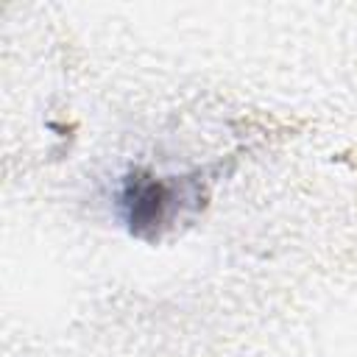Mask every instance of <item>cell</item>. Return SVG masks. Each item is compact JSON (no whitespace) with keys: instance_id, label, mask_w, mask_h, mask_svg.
Wrapping results in <instances>:
<instances>
[{"instance_id":"cell-1","label":"cell","mask_w":357,"mask_h":357,"mask_svg":"<svg viewBox=\"0 0 357 357\" xmlns=\"http://www.w3.org/2000/svg\"><path fill=\"white\" fill-rule=\"evenodd\" d=\"M187 201H198L181 178H159L145 173H131L120 190V206L126 223L134 234H153L167 226Z\"/></svg>"}]
</instances>
